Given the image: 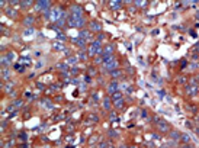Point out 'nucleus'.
Here are the masks:
<instances>
[{
  "label": "nucleus",
  "instance_id": "20",
  "mask_svg": "<svg viewBox=\"0 0 199 148\" xmlns=\"http://www.w3.org/2000/svg\"><path fill=\"white\" fill-rule=\"evenodd\" d=\"M110 76H112L113 79H118V77L122 76V71H121V70H113V71H110Z\"/></svg>",
  "mask_w": 199,
  "mask_h": 148
},
{
  "label": "nucleus",
  "instance_id": "7",
  "mask_svg": "<svg viewBox=\"0 0 199 148\" xmlns=\"http://www.w3.org/2000/svg\"><path fill=\"white\" fill-rule=\"evenodd\" d=\"M78 38H80V39H83L84 42L90 41V38H92V35H90V31H86V29L80 31V32H78Z\"/></svg>",
  "mask_w": 199,
  "mask_h": 148
},
{
  "label": "nucleus",
  "instance_id": "31",
  "mask_svg": "<svg viewBox=\"0 0 199 148\" xmlns=\"http://www.w3.org/2000/svg\"><path fill=\"white\" fill-rule=\"evenodd\" d=\"M121 87H122V90H126V92H128V93H129V92H131V87H129V86H128V84H126V83H123L122 86H121Z\"/></svg>",
  "mask_w": 199,
  "mask_h": 148
},
{
  "label": "nucleus",
  "instance_id": "29",
  "mask_svg": "<svg viewBox=\"0 0 199 148\" xmlns=\"http://www.w3.org/2000/svg\"><path fill=\"white\" fill-rule=\"evenodd\" d=\"M77 58H80V60H83V61H84V60L87 58V55H86L84 52H78V55H77Z\"/></svg>",
  "mask_w": 199,
  "mask_h": 148
},
{
  "label": "nucleus",
  "instance_id": "4",
  "mask_svg": "<svg viewBox=\"0 0 199 148\" xmlns=\"http://www.w3.org/2000/svg\"><path fill=\"white\" fill-rule=\"evenodd\" d=\"M35 7L38 10H41V12H45V10H48L51 7V1L49 0H39V1H36Z\"/></svg>",
  "mask_w": 199,
  "mask_h": 148
},
{
  "label": "nucleus",
  "instance_id": "13",
  "mask_svg": "<svg viewBox=\"0 0 199 148\" xmlns=\"http://www.w3.org/2000/svg\"><path fill=\"white\" fill-rule=\"evenodd\" d=\"M180 136H182V135H180L177 131H170V138H171L173 141H176V142L180 141Z\"/></svg>",
  "mask_w": 199,
  "mask_h": 148
},
{
  "label": "nucleus",
  "instance_id": "41",
  "mask_svg": "<svg viewBox=\"0 0 199 148\" xmlns=\"http://www.w3.org/2000/svg\"><path fill=\"white\" fill-rule=\"evenodd\" d=\"M107 148H115V147H112V145H109V147H107Z\"/></svg>",
  "mask_w": 199,
  "mask_h": 148
},
{
  "label": "nucleus",
  "instance_id": "12",
  "mask_svg": "<svg viewBox=\"0 0 199 148\" xmlns=\"http://www.w3.org/2000/svg\"><path fill=\"white\" fill-rule=\"evenodd\" d=\"M32 23H33V16L29 15V16L25 17V20H23V25L26 26V28H32Z\"/></svg>",
  "mask_w": 199,
  "mask_h": 148
},
{
  "label": "nucleus",
  "instance_id": "32",
  "mask_svg": "<svg viewBox=\"0 0 199 148\" xmlns=\"http://www.w3.org/2000/svg\"><path fill=\"white\" fill-rule=\"evenodd\" d=\"M109 147V144H107L106 141H102L100 144H99V148H107Z\"/></svg>",
  "mask_w": 199,
  "mask_h": 148
},
{
  "label": "nucleus",
  "instance_id": "16",
  "mask_svg": "<svg viewBox=\"0 0 199 148\" xmlns=\"http://www.w3.org/2000/svg\"><path fill=\"white\" fill-rule=\"evenodd\" d=\"M180 141H183L184 144H190V142H192V138H190L187 134H182V136H180Z\"/></svg>",
  "mask_w": 199,
  "mask_h": 148
},
{
  "label": "nucleus",
  "instance_id": "25",
  "mask_svg": "<svg viewBox=\"0 0 199 148\" xmlns=\"http://www.w3.org/2000/svg\"><path fill=\"white\" fill-rule=\"evenodd\" d=\"M113 106H115L116 109H122V106H123V99H122V100H118V102H115V103H113Z\"/></svg>",
  "mask_w": 199,
  "mask_h": 148
},
{
  "label": "nucleus",
  "instance_id": "37",
  "mask_svg": "<svg viewBox=\"0 0 199 148\" xmlns=\"http://www.w3.org/2000/svg\"><path fill=\"white\" fill-rule=\"evenodd\" d=\"M92 121H93V122H96V121H97V116H96V115H92Z\"/></svg>",
  "mask_w": 199,
  "mask_h": 148
},
{
  "label": "nucleus",
  "instance_id": "30",
  "mask_svg": "<svg viewBox=\"0 0 199 148\" xmlns=\"http://www.w3.org/2000/svg\"><path fill=\"white\" fill-rule=\"evenodd\" d=\"M32 1H29V0H25V1H20V6H23V7H28V6H31Z\"/></svg>",
  "mask_w": 199,
  "mask_h": 148
},
{
  "label": "nucleus",
  "instance_id": "35",
  "mask_svg": "<svg viewBox=\"0 0 199 148\" xmlns=\"http://www.w3.org/2000/svg\"><path fill=\"white\" fill-rule=\"evenodd\" d=\"M15 106H16V108H20V106H22V100H16Z\"/></svg>",
  "mask_w": 199,
  "mask_h": 148
},
{
  "label": "nucleus",
  "instance_id": "38",
  "mask_svg": "<svg viewBox=\"0 0 199 148\" xmlns=\"http://www.w3.org/2000/svg\"><path fill=\"white\" fill-rule=\"evenodd\" d=\"M10 147H12V142H9V144H6V145H4V147H3V148H10Z\"/></svg>",
  "mask_w": 199,
  "mask_h": 148
},
{
  "label": "nucleus",
  "instance_id": "8",
  "mask_svg": "<svg viewBox=\"0 0 199 148\" xmlns=\"http://www.w3.org/2000/svg\"><path fill=\"white\" fill-rule=\"evenodd\" d=\"M118 89H119V84H118V81H112V83H109V86H107V92H109L110 94L116 93V92H118Z\"/></svg>",
  "mask_w": 199,
  "mask_h": 148
},
{
  "label": "nucleus",
  "instance_id": "14",
  "mask_svg": "<svg viewBox=\"0 0 199 148\" xmlns=\"http://www.w3.org/2000/svg\"><path fill=\"white\" fill-rule=\"evenodd\" d=\"M71 15H81V7L77 6V4H73L71 6Z\"/></svg>",
  "mask_w": 199,
  "mask_h": 148
},
{
  "label": "nucleus",
  "instance_id": "22",
  "mask_svg": "<svg viewBox=\"0 0 199 148\" xmlns=\"http://www.w3.org/2000/svg\"><path fill=\"white\" fill-rule=\"evenodd\" d=\"M42 106H46V109H52V103H51L48 99H44V100H42Z\"/></svg>",
  "mask_w": 199,
  "mask_h": 148
},
{
  "label": "nucleus",
  "instance_id": "1",
  "mask_svg": "<svg viewBox=\"0 0 199 148\" xmlns=\"http://www.w3.org/2000/svg\"><path fill=\"white\" fill-rule=\"evenodd\" d=\"M68 25L71 28H81V26H84V19L81 15H70L68 16Z\"/></svg>",
  "mask_w": 199,
  "mask_h": 148
},
{
  "label": "nucleus",
  "instance_id": "39",
  "mask_svg": "<svg viewBox=\"0 0 199 148\" xmlns=\"http://www.w3.org/2000/svg\"><path fill=\"white\" fill-rule=\"evenodd\" d=\"M110 136H118V132H110Z\"/></svg>",
  "mask_w": 199,
  "mask_h": 148
},
{
  "label": "nucleus",
  "instance_id": "40",
  "mask_svg": "<svg viewBox=\"0 0 199 148\" xmlns=\"http://www.w3.org/2000/svg\"><path fill=\"white\" fill-rule=\"evenodd\" d=\"M119 148H126V147H125V145H121V147H119Z\"/></svg>",
  "mask_w": 199,
  "mask_h": 148
},
{
  "label": "nucleus",
  "instance_id": "18",
  "mask_svg": "<svg viewBox=\"0 0 199 148\" xmlns=\"http://www.w3.org/2000/svg\"><path fill=\"white\" fill-rule=\"evenodd\" d=\"M112 100H113V103H115V102H118V100H122V93H121V92L113 93V94H112Z\"/></svg>",
  "mask_w": 199,
  "mask_h": 148
},
{
  "label": "nucleus",
  "instance_id": "27",
  "mask_svg": "<svg viewBox=\"0 0 199 148\" xmlns=\"http://www.w3.org/2000/svg\"><path fill=\"white\" fill-rule=\"evenodd\" d=\"M135 3V6H138V7H142V6H145V0H137V1H134Z\"/></svg>",
  "mask_w": 199,
  "mask_h": 148
},
{
  "label": "nucleus",
  "instance_id": "26",
  "mask_svg": "<svg viewBox=\"0 0 199 148\" xmlns=\"http://www.w3.org/2000/svg\"><path fill=\"white\" fill-rule=\"evenodd\" d=\"M6 57H7V60H9V63H13V60H15V52H9V54H6Z\"/></svg>",
  "mask_w": 199,
  "mask_h": 148
},
{
  "label": "nucleus",
  "instance_id": "34",
  "mask_svg": "<svg viewBox=\"0 0 199 148\" xmlns=\"http://www.w3.org/2000/svg\"><path fill=\"white\" fill-rule=\"evenodd\" d=\"M7 15H9L10 17H15L16 16V15H15V10H9V9H7Z\"/></svg>",
  "mask_w": 199,
  "mask_h": 148
},
{
  "label": "nucleus",
  "instance_id": "21",
  "mask_svg": "<svg viewBox=\"0 0 199 148\" xmlns=\"http://www.w3.org/2000/svg\"><path fill=\"white\" fill-rule=\"evenodd\" d=\"M73 41H74V44H77L80 48H84V47H86V42H84L83 39H80V38H78V39H73Z\"/></svg>",
  "mask_w": 199,
  "mask_h": 148
},
{
  "label": "nucleus",
  "instance_id": "9",
  "mask_svg": "<svg viewBox=\"0 0 199 148\" xmlns=\"http://www.w3.org/2000/svg\"><path fill=\"white\" fill-rule=\"evenodd\" d=\"M33 35H35V29H33V28H26V29L23 31V33H22V36H23L25 39H31Z\"/></svg>",
  "mask_w": 199,
  "mask_h": 148
},
{
  "label": "nucleus",
  "instance_id": "23",
  "mask_svg": "<svg viewBox=\"0 0 199 148\" xmlns=\"http://www.w3.org/2000/svg\"><path fill=\"white\" fill-rule=\"evenodd\" d=\"M9 76H10V73H9V71H7L4 67H3V70H1V79H3V80H6Z\"/></svg>",
  "mask_w": 199,
  "mask_h": 148
},
{
  "label": "nucleus",
  "instance_id": "17",
  "mask_svg": "<svg viewBox=\"0 0 199 148\" xmlns=\"http://www.w3.org/2000/svg\"><path fill=\"white\" fill-rule=\"evenodd\" d=\"M77 60H78L77 57H68L65 63H67L68 66H76V64H77Z\"/></svg>",
  "mask_w": 199,
  "mask_h": 148
},
{
  "label": "nucleus",
  "instance_id": "6",
  "mask_svg": "<svg viewBox=\"0 0 199 148\" xmlns=\"http://www.w3.org/2000/svg\"><path fill=\"white\" fill-rule=\"evenodd\" d=\"M157 126H158V129L160 132H170V125H168L167 122H164V121H157Z\"/></svg>",
  "mask_w": 199,
  "mask_h": 148
},
{
  "label": "nucleus",
  "instance_id": "33",
  "mask_svg": "<svg viewBox=\"0 0 199 148\" xmlns=\"http://www.w3.org/2000/svg\"><path fill=\"white\" fill-rule=\"evenodd\" d=\"M12 87H13V84H12V83H7V84L4 86V90L9 92V90H12Z\"/></svg>",
  "mask_w": 199,
  "mask_h": 148
},
{
  "label": "nucleus",
  "instance_id": "28",
  "mask_svg": "<svg viewBox=\"0 0 199 148\" xmlns=\"http://www.w3.org/2000/svg\"><path fill=\"white\" fill-rule=\"evenodd\" d=\"M1 64H3V67H6V66H7V64H10L6 55H3V57H1Z\"/></svg>",
  "mask_w": 199,
  "mask_h": 148
},
{
  "label": "nucleus",
  "instance_id": "5",
  "mask_svg": "<svg viewBox=\"0 0 199 148\" xmlns=\"http://www.w3.org/2000/svg\"><path fill=\"white\" fill-rule=\"evenodd\" d=\"M116 66H118V61L115 60V58H112L110 61H107L103 64V68L106 70V71H113V70H116Z\"/></svg>",
  "mask_w": 199,
  "mask_h": 148
},
{
  "label": "nucleus",
  "instance_id": "2",
  "mask_svg": "<svg viewBox=\"0 0 199 148\" xmlns=\"http://www.w3.org/2000/svg\"><path fill=\"white\" fill-rule=\"evenodd\" d=\"M102 45H100V41H93L92 44H90V47H89V49H87V52H89V55L90 57H93V55H100L102 54Z\"/></svg>",
  "mask_w": 199,
  "mask_h": 148
},
{
  "label": "nucleus",
  "instance_id": "19",
  "mask_svg": "<svg viewBox=\"0 0 199 148\" xmlns=\"http://www.w3.org/2000/svg\"><path fill=\"white\" fill-rule=\"evenodd\" d=\"M103 108H105L106 110H109V109L112 108V105H110V99H109V97L103 99Z\"/></svg>",
  "mask_w": 199,
  "mask_h": 148
},
{
  "label": "nucleus",
  "instance_id": "24",
  "mask_svg": "<svg viewBox=\"0 0 199 148\" xmlns=\"http://www.w3.org/2000/svg\"><path fill=\"white\" fill-rule=\"evenodd\" d=\"M54 48L58 49V51H62V49H65V48H64V44H62V42H54Z\"/></svg>",
  "mask_w": 199,
  "mask_h": 148
},
{
  "label": "nucleus",
  "instance_id": "11",
  "mask_svg": "<svg viewBox=\"0 0 199 148\" xmlns=\"http://www.w3.org/2000/svg\"><path fill=\"white\" fill-rule=\"evenodd\" d=\"M90 31H94V32L102 31V25L99 22H90Z\"/></svg>",
  "mask_w": 199,
  "mask_h": 148
},
{
  "label": "nucleus",
  "instance_id": "36",
  "mask_svg": "<svg viewBox=\"0 0 199 148\" xmlns=\"http://www.w3.org/2000/svg\"><path fill=\"white\" fill-rule=\"evenodd\" d=\"M158 94H160V97H164V92L163 90H158Z\"/></svg>",
  "mask_w": 199,
  "mask_h": 148
},
{
  "label": "nucleus",
  "instance_id": "42",
  "mask_svg": "<svg viewBox=\"0 0 199 148\" xmlns=\"http://www.w3.org/2000/svg\"><path fill=\"white\" fill-rule=\"evenodd\" d=\"M131 148H135V147H131Z\"/></svg>",
  "mask_w": 199,
  "mask_h": 148
},
{
  "label": "nucleus",
  "instance_id": "3",
  "mask_svg": "<svg viewBox=\"0 0 199 148\" xmlns=\"http://www.w3.org/2000/svg\"><path fill=\"white\" fill-rule=\"evenodd\" d=\"M62 12L60 7H55V9H51V15H49V19L51 20H54V22H58L60 19H61V16H62Z\"/></svg>",
  "mask_w": 199,
  "mask_h": 148
},
{
  "label": "nucleus",
  "instance_id": "10",
  "mask_svg": "<svg viewBox=\"0 0 199 148\" xmlns=\"http://www.w3.org/2000/svg\"><path fill=\"white\" fill-rule=\"evenodd\" d=\"M186 92H187V94L195 96V94H196V92H198L196 84H189V86H186Z\"/></svg>",
  "mask_w": 199,
  "mask_h": 148
},
{
  "label": "nucleus",
  "instance_id": "15",
  "mask_svg": "<svg viewBox=\"0 0 199 148\" xmlns=\"http://www.w3.org/2000/svg\"><path fill=\"white\" fill-rule=\"evenodd\" d=\"M123 1H121V0H113V1H110V7L112 9H119L121 6H122Z\"/></svg>",
  "mask_w": 199,
  "mask_h": 148
}]
</instances>
